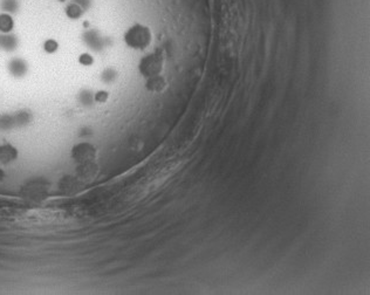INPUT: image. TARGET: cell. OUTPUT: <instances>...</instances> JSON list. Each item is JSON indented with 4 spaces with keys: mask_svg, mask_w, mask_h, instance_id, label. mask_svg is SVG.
<instances>
[{
    "mask_svg": "<svg viewBox=\"0 0 370 295\" xmlns=\"http://www.w3.org/2000/svg\"><path fill=\"white\" fill-rule=\"evenodd\" d=\"M123 40L129 48L143 51L151 43L153 33L148 26L143 25V23H135L127 30L123 35Z\"/></svg>",
    "mask_w": 370,
    "mask_h": 295,
    "instance_id": "obj_1",
    "label": "cell"
},
{
    "mask_svg": "<svg viewBox=\"0 0 370 295\" xmlns=\"http://www.w3.org/2000/svg\"><path fill=\"white\" fill-rule=\"evenodd\" d=\"M163 67H164V58L160 52H154V53L145 55L138 62V71L146 79L160 75Z\"/></svg>",
    "mask_w": 370,
    "mask_h": 295,
    "instance_id": "obj_2",
    "label": "cell"
},
{
    "mask_svg": "<svg viewBox=\"0 0 370 295\" xmlns=\"http://www.w3.org/2000/svg\"><path fill=\"white\" fill-rule=\"evenodd\" d=\"M71 156L78 163H89L93 162V159L96 156V149L89 144V143H80L75 145L71 151Z\"/></svg>",
    "mask_w": 370,
    "mask_h": 295,
    "instance_id": "obj_3",
    "label": "cell"
},
{
    "mask_svg": "<svg viewBox=\"0 0 370 295\" xmlns=\"http://www.w3.org/2000/svg\"><path fill=\"white\" fill-rule=\"evenodd\" d=\"M31 121V115L26 111H21L17 115H4L0 117V128L2 129H11L15 126H22L26 125Z\"/></svg>",
    "mask_w": 370,
    "mask_h": 295,
    "instance_id": "obj_4",
    "label": "cell"
},
{
    "mask_svg": "<svg viewBox=\"0 0 370 295\" xmlns=\"http://www.w3.org/2000/svg\"><path fill=\"white\" fill-rule=\"evenodd\" d=\"M168 83H166V80L162 75H155V77L148 78L145 83V88L150 93H162L164 91Z\"/></svg>",
    "mask_w": 370,
    "mask_h": 295,
    "instance_id": "obj_5",
    "label": "cell"
},
{
    "mask_svg": "<svg viewBox=\"0 0 370 295\" xmlns=\"http://www.w3.org/2000/svg\"><path fill=\"white\" fill-rule=\"evenodd\" d=\"M18 157V151L13 145L3 144L0 145V163L2 164H9Z\"/></svg>",
    "mask_w": 370,
    "mask_h": 295,
    "instance_id": "obj_6",
    "label": "cell"
},
{
    "mask_svg": "<svg viewBox=\"0 0 370 295\" xmlns=\"http://www.w3.org/2000/svg\"><path fill=\"white\" fill-rule=\"evenodd\" d=\"M83 12H85V10H83L82 7L80 5H79V4L74 3V2L69 3L68 5L66 6V9H65L66 15L69 19H71V20L80 19L82 17V15H83Z\"/></svg>",
    "mask_w": 370,
    "mask_h": 295,
    "instance_id": "obj_7",
    "label": "cell"
},
{
    "mask_svg": "<svg viewBox=\"0 0 370 295\" xmlns=\"http://www.w3.org/2000/svg\"><path fill=\"white\" fill-rule=\"evenodd\" d=\"M14 27V20L10 13H0V32L4 34L10 33Z\"/></svg>",
    "mask_w": 370,
    "mask_h": 295,
    "instance_id": "obj_8",
    "label": "cell"
},
{
    "mask_svg": "<svg viewBox=\"0 0 370 295\" xmlns=\"http://www.w3.org/2000/svg\"><path fill=\"white\" fill-rule=\"evenodd\" d=\"M10 70L14 77H22L26 73V63L23 60L14 59L10 65Z\"/></svg>",
    "mask_w": 370,
    "mask_h": 295,
    "instance_id": "obj_9",
    "label": "cell"
},
{
    "mask_svg": "<svg viewBox=\"0 0 370 295\" xmlns=\"http://www.w3.org/2000/svg\"><path fill=\"white\" fill-rule=\"evenodd\" d=\"M117 78V71L113 69V68H107L105 71L102 73V81L106 82V83H111L114 82L115 80H116Z\"/></svg>",
    "mask_w": 370,
    "mask_h": 295,
    "instance_id": "obj_10",
    "label": "cell"
},
{
    "mask_svg": "<svg viewBox=\"0 0 370 295\" xmlns=\"http://www.w3.org/2000/svg\"><path fill=\"white\" fill-rule=\"evenodd\" d=\"M58 48H59V43L57 40L48 39L43 42V51H45L46 53H48V54L55 53V52L58 51Z\"/></svg>",
    "mask_w": 370,
    "mask_h": 295,
    "instance_id": "obj_11",
    "label": "cell"
},
{
    "mask_svg": "<svg viewBox=\"0 0 370 295\" xmlns=\"http://www.w3.org/2000/svg\"><path fill=\"white\" fill-rule=\"evenodd\" d=\"M2 7L4 11H6V13L13 12L18 9V2L17 0H3Z\"/></svg>",
    "mask_w": 370,
    "mask_h": 295,
    "instance_id": "obj_12",
    "label": "cell"
},
{
    "mask_svg": "<svg viewBox=\"0 0 370 295\" xmlns=\"http://www.w3.org/2000/svg\"><path fill=\"white\" fill-rule=\"evenodd\" d=\"M109 99V93L106 90H98L96 94L94 95V100L98 103H105L108 101Z\"/></svg>",
    "mask_w": 370,
    "mask_h": 295,
    "instance_id": "obj_13",
    "label": "cell"
},
{
    "mask_svg": "<svg viewBox=\"0 0 370 295\" xmlns=\"http://www.w3.org/2000/svg\"><path fill=\"white\" fill-rule=\"evenodd\" d=\"M15 45V39L13 37H0V46L3 47H10L13 48Z\"/></svg>",
    "mask_w": 370,
    "mask_h": 295,
    "instance_id": "obj_14",
    "label": "cell"
},
{
    "mask_svg": "<svg viewBox=\"0 0 370 295\" xmlns=\"http://www.w3.org/2000/svg\"><path fill=\"white\" fill-rule=\"evenodd\" d=\"M79 62H80L83 66H91L94 63V59L90 54L83 53L80 55V58H79Z\"/></svg>",
    "mask_w": 370,
    "mask_h": 295,
    "instance_id": "obj_15",
    "label": "cell"
},
{
    "mask_svg": "<svg viewBox=\"0 0 370 295\" xmlns=\"http://www.w3.org/2000/svg\"><path fill=\"white\" fill-rule=\"evenodd\" d=\"M79 99H80V101H81L82 105H85V106L90 105V103L93 102V100H94V97L91 96V94L89 93V91H87V90H85V91H83V93H81L80 96H79Z\"/></svg>",
    "mask_w": 370,
    "mask_h": 295,
    "instance_id": "obj_16",
    "label": "cell"
},
{
    "mask_svg": "<svg viewBox=\"0 0 370 295\" xmlns=\"http://www.w3.org/2000/svg\"><path fill=\"white\" fill-rule=\"evenodd\" d=\"M73 2L79 4V5H80L83 10L89 9L90 4H91V0H73Z\"/></svg>",
    "mask_w": 370,
    "mask_h": 295,
    "instance_id": "obj_17",
    "label": "cell"
},
{
    "mask_svg": "<svg viewBox=\"0 0 370 295\" xmlns=\"http://www.w3.org/2000/svg\"><path fill=\"white\" fill-rule=\"evenodd\" d=\"M4 178H5V173L3 170H0V182H3Z\"/></svg>",
    "mask_w": 370,
    "mask_h": 295,
    "instance_id": "obj_18",
    "label": "cell"
},
{
    "mask_svg": "<svg viewBox=\"0 0 370 295\" xmlns=\"http://www.w3.org/2000/svg\"><path fill=\"white\" fill-rule=\"evenodd\" d=\"M58 2H61V3H65L66 0H58Z\"/></svg>",
    "mask_w": 370,
    "mask_h": 295,
    "instance_id": "obj_19",
    "label": "cell"
}]
</instances>
